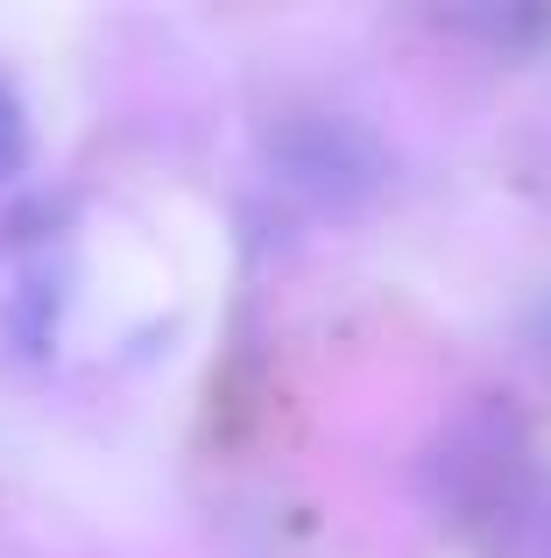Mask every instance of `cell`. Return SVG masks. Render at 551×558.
Returning a JSON list of instances; mask_svg holds the SVG:
<instances>
[{
    "mask_svg": "<svg viewBox=\"0 0 551 558\" xmlns=\"http://www.w3.org/2000/svg\"><path fill=\"white\" fill-rule=\"evenodd\" d=\"M269 156L290 184L326 198V205H346V198L382 184V149H375V135L354 128V121H332V113H297V121H283L269 135Z\"/></svg>",
    "mask_w": 551,
    "mask_h": 558,
    "instance_id": "cell-1",
    "label": "cell"
},
{
    "mask_svg": "<svg viewBox=\"0 0 551 558\" xmlns=\"http://www.w3.org/2000/svg\"><path fill=\"white\" fill-rule=\"evenodd\" d=\"M57 312H64V262L42 233H14L0 247V326L22 354H42L57 340Z\"/></svg>",
    "mask_w": 551,
    "mask_h": 558,
    "instance_id": "cell-2",
    "label": "cell"
},
{
    "mask_svg": "<svg viewBox=\"0 0 551 558\" xmlns=\"http://www.w3.org/2000/svg\"><path fill=\"white\" fill-rule=\"evenodd\" d=\"M22 170H28V113L14 99V85L0 78V184L22 178Z\"/></svg>",
    "mask_w": 551,
    "mask_h": 558,
    "instance_id": "cell-3",
    "label": "cell"
},
{
    "mask_svg": "<svg viewBox=\"0 0 551 558\" xmlns=\"http://www.w3.org/2000/svg\"><path fill=\"white\" fill-rule=\"evenodd\" d=\"M460 28H481V36H495V43H530V36H544V14H453Z\"/></svg>",
    "mask_w": 551,
    "mask_h": 558,
    "instance_id": "cell-4",
    "label": "cell"
}]
</instances>
